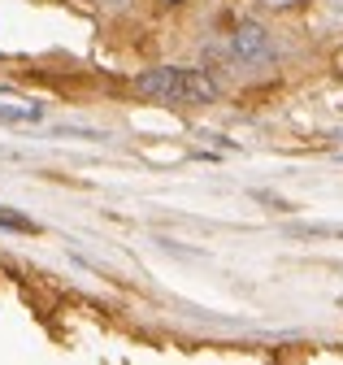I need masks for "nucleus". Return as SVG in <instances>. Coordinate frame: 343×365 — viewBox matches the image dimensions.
I'll use <instances>...</instances> for the list:
<instances>
[{
	"label": "nucleus",
	"mask_w": 343,
	"mask_h": 365,
	"mask_svg": "<svg viewBox=\"0 0 343 365\" xmlns=\"http://www.w3.org/2000/svg\"><path fill=\"white\" fill-rule=\"evenodd\" d=\"M100 5H113V9H122V5H131V0H100Z\"/></svg>",
	"instance_id": "obj_5"
},
{
	"label": "nucleus",
	"mask_w": 343,
	"mask_h": 365,
	"mask_svg": "<svg viewBox=\"0 0 343 365\" xmlns=\"http://www.w3.org/2000/svg\"><path fill=\"white\" fill-rule=\"evenodd\" d=\"M0 226H5V231H35V222H31V217H22V213H5V209H0Z\"/></svg>",
	"instance_id": "obj_3"
},
{
	"label": "nucleus",
	"mask_w": 343,
	"mask_h": 365,
	"mask_svg": "<svg viewBox=\"0 0 343 365\" xmlns=\"http://www.w3.org/2000/svg\"><path fill=\"white\" fill-rule=\"evenodd\" d=\"M231 53H235V61H239V70H265V66H274L278 61V43H274V35L261 26V22H239L235 31H231Z\"/></svg>",
	"instance_id": "obj_2"
},
{
	"label": "nucleus",
	"mask_w": 343,
	"mask_h": 365,
	"mask_svg": "<svg viewBox=\"0 0 343 365\" xmlns=\"http://www.w3.org/2000/svg\"><path fill=\"white\" fill-rule=\"evenodd\" d=\"M135 91L157 105H213L222 96L218 78L209 70H187V66H157L135 78Z\"/></svg>",
	"instance_id": "obj_1"
},
{
	"label": "nucleus",
	"mask_w": 343,
	"mask_h": 365,
	"mask_svg": "<svg viewBox=\"0 0 343 365\" xmlns=\"http://www.w3.org/2000/svg\"><path fill=\"white\" fill-rule=\"evenodd\" d=\"M261 9H270V14H287V9H300L305 0H256Z\"/></svg>",
	"instance_id": "obj_4"
}]
</instances>
